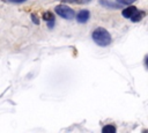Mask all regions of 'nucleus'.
I'll use <instances>...</instances> for the list:
<instances>
[{"label": "nucleus", "mask_w": 148, "mask_h": 133, "mask_svg": "<svg viewBox=\"0 0 148 133\" xmlns=\"http://www.w3.org/2000/svg\"><path fill=\"white\" fill-rule=\"evenodd\" d=\"M89 15H90V14H89V10H87V9L81 10V12L76 15V20H77V22H80V23H84V22L88 21Z\"/></svg>", "instance_id": "3"}, {"label": "nucleus", "mask_w": 148, "mask_h": 133, "mask_svg": "<svg viewBox=\"0 0 148 133\" xmlns=\"http://www.w3.org/2000/svg\"><path fill=\"white\" fill-rule=\"evenodd\" d=\"M99 3L103 5V6H106V7H111V8H119L120 7V3L114 5L116 2H111L109 0H99Z\"/></svg>", "instance_id": "6"}, {"label": "nucleus", "mask_w": 148, "mask_h": 133, "mask_svg": "<svg viewBox=\"0 0 148 133\" xmlns=\"http://www.w3.org/2000/svg\"><path fill=\"white\" fill-rule=\"evenodd\" d=\"M94 42L99 45V46H106L111 43V35L109 34V31L104 28H97L92 31V35H91Z\"/></svg>", "instance_id": "1"}, {"label": "nucleus", "mask_w": 148, "mask_h": 133, "mask_svg": "<svg viewBox=\"0 0 148 133\" xmlns=\"http://www.w3.org/2000/svg\"><path fill=\"white\" fill-rule=\"evenodd\" d=\"M56 13L66 20H72L74 17V10L66 5H58L56 7Z\"/></svg>", "instance_id": "2"}, {"label": "nucleus", "mask_w": 148, "mask_h": 133, "mask_svg": "<svg viewBox=\"0 0 148 133\" xmlns=\"http://www.w3.org/2000/svg\"><path fill=\"white\" fill-rule=\"evenodd\" d=\"M66 2H72V3H77V5H82V3H88L91 0H64Z\"/></svg>", "instance_id": "9"}, {"label": "nucleus", "mask_w": 148, "mask_h": 133, "mask_svg": "<svg viewBox=\"0 0 148 133\" xmlns=\"http://www.w3.org/2000/svg\"><path fill=\"white\" fill-rule=\"evenodd\" d=\"M9 2H16V3H21V2H24L27 0H8Z\"/></svg>", "instance_id": "12"}, {"label": "nucleus", "mask_w": 148, "mask_h": 133, "mask_svg": "<svg viewBox=\"0 0 148 133\" xmlns=\"http://www.w3.org/2000/svg\"><path fill=\"white\" fill-rule=\"evenodd\" d=\"M31 19H32V21H34L35 24H38L39 23V19H38V16L36 14H31Z\"/></svg>", "instance_id": "11"}, {"label": "nucleus", "mask_w": 148, "mask_h": 133, "mask_svg": "<svg viewBox=\"0 0 148 133\" xmlns=\"http://www.w3.org/2000/svg\"><path fill=\"white\" fill-rule=\"evenodd\" d=\"M143 17H145V12H138V10L131 16V19H132L133 22H139V21H141Z\"/></svg>", "instance_id": "5"}, {"label": "nucleus", "mask_w": 148, "mask_h": 133, "mask_svg": "<svg viewBox=\"0 0 148 133\" xmlns=\"http://www.w3.org/2000/svg\"><path fill=\"white\" fill-rule=\"evenodd\" d=\"M136 10H138V9H136V7H135V6H128L127 8H125V9L123 10V13H121V14H123V16H124V17L130 19V17H131V16H132Z\"/></svg>", "instance_id": "4"}, {"label": "nucleus", "mask_w": 148, "mask_h": 133, "mask_svg": "<svg viewBox=\"0 0 148 133\" xmlns=\"http://www.w3.org/2000/svg\"><path fill=\"white\" fill-rule=\"evenodd\" d=\"M103 133H116V127L112 125H105L103 127Z\"/></svg>", "instance_id": "7"}, {"label": "nucleus", "mask_w": 148, "mask_h": 133, "mask_svg": "<svg viewBox=\"0 0 148 133\" xmlns=\"http://www.w3.org/2000/svg\"><path fill=\"white\" fill-rule=\"evenodd\" d=\"M120 5H130V3H132V2H134V1H136V0H117Z\"/></svg>", "instance_id": "10"}, {"label": "nucleus", "mask_w": 148, "mask_h": 133, "mask_svg": "<svg viewBox=\"0 0 148 133\" xmlns=\"http://www.w3.org/2000/svg\"><path fill=\"white\" fill-rule=\"evenodd\" d=\"M43 19H44L46 22H49V21L54 20V16H53V14H52L51 12H45V13L43 14Z\"/></svg>", "instance_id": "8"}, {"label": "nucleus", "mask_w": 148, "mask_h": 133, "mask_svg": "<svg viewBox=\"0 0 148 133\" xmlns=\"http://www.w3.org/2000/svg\"><path fill=\"white\" fill-rule=\"evenodd\" d=\"M53 23H54V20H52V21H49V22H47V24H49V28H52V27H53Z\"/></svg>", "instance_id": "13"}]
</instances>
